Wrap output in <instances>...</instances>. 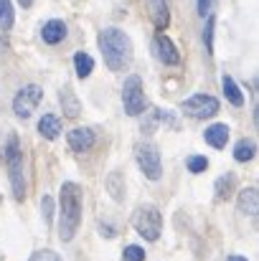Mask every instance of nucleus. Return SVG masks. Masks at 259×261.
<instances>
[{
    "label": "nucleus",
    "instance_id": "4468645a",
    "mask_svg": "<svg viewBox=\"0 0 259 261\" xmlns=\"http://www.w3.org/2000/svg\"><path fill=\"white\" fill-rule=\"evenodd\" d=\"M203 140H206V145H211L214 150H224L226 142H229V127H226L224 122H216V124L206 127Z\"/></svg>",
    "mask_w": 259,
    "mask_h": 261
},
{
    "label": "nucleus",
    "instance_id": "4be33fe9",
    "mask_svg": "<svg viewBox=\"0 0 259 261\" xmlns=\"http://www.w3.org/2000/svg\"><path fill=\"white\" fill-rule=\"evenodd\" d=\"M214 28H216V15L208 13L206 15V25H203V43H206V54H214Z\"/></svg>",
    "mask_w": 259,
    "mask_h": 261
},
{
    "label": "nucleus",
    "instance_id": "6ab92c4d",
    "mask_svg": "<svg viewBox=\"0 0 259 261\" xmlns=\"http://www.w3.org/2000/svg\"><path fill=\"white\" fill-rule=\"evenodd\" d=\"M74 69H77V76H79V79H89L91 71H94V59H91L86 51L74 54Z\"/></svg>",
    "mask_w": 259,
    "mask_h": 261
},
{
    "label": "nucleus",
    "instance_id": "cd10ccee",
    "mask_svg": "<svg viewBox=\"0 0 259 261\" xmlns=\"http://www.w3.org/2000/svg\"><path fill=\"white\" fill-rule=\"evenodd\" d=\"M211 5H214V0H196V10H198V15L206 18V15L211 13Z\"/></svg>",
    "mask_w": 259,
    "mask_h": 261
},
{
    "label": "nucleus",
    "instance_id": "f8f14e48",
    "mask_svg": "<svg viewBox=\"0 0 259 261\" xmlns=\"http://www.w3.org/2000/svg\"><path fill=\"white\" fill-rule=\"evenodd\" d=\"M66 33H69V31H66V23L59 20V18L43 23V28H41V38H43V43H49V46H59V43L66 38Z\"/></svg>",
    "mask_w": 259,
    "mask_h": 261
},
{
    "label": "nucleus",
    "instance_id": "dca6fc26",
    "mask_svg": "<svg viewBox=\"0 0 259 261\" xmlns=\"http://www.w3.org/2000/svg\"><path fill=\"white\" fill-rule=\"evenodd\" d=\"M221 87H224V96H226L229 104H234V107H244V91L239 89V84H237L229 74L221 76Z\"/></svg>",
    "mask_w": 259,
    "mask_h": 261
},
{
    "label": "nucleus",
    "instance_id": "aec40b11",
    "mask_svg": "<svg viewBox=\"0 0 259 261\" xmlns=\"http://www.w3.org/2000/svg\"><path fill=\"white\" fill-rule=\"evenodd\" d=\"M107 190L112 193V198H114V200H122V193H125V180H122V173H120V170L109 173V177H107Z\"/></svg>",
    "mask_w": 259,
    "mask_h": 261
},
{
    "label": "nucleus",
    "instance_id": "423d86ee",
    "mask_svg": "<svg viewBox=\"0 0 259 261\" xmlns=\"http://www.w3.org/2000/svg\"><path fill=\"white\" fill-rule=\"evenodd\" d=\"M135 160L140 165L143 175L148 180H160L163 177V163H160V152L153 142H140L135 147Z\"/></svg>",
    "mask_w": 259,
    "mask_h": 261
},
{
    "label": "nucleus",
    "instance_id": "c85d7f7f",
    "mask_svg": "<svg viewBox=\"0 0 259 261\" xmlns=\"http://www.w3.org/2000/svg\"><path fill=\"white\" fill-rule=\"evenodd\" d=\"M226 261H247V259H244V256H239V254H234V256H229Z\"/></svg>",
    "mask_w": 259,
    "mask_h": 261
},
{
    "label": "nucleus",
    "instance_id": "a211bd4d",
    "mask_svg": "<svg viewBox=\"0 0 259 261\" xmlns=\"http://www.w3.org/2000/svg\"><path fill=\"white\" fill-rule=\"evenodd\" d=\"M254 155H257L254 140H239L237 142V147H234V160L237 163H249V160H254Z\"/></svg>",
    "mask_w": 259,
    "mask_h": 261
},
{
    "label": "nucleus",
    "instance_id": "2eb2a0df",
    "mask_svg": "<svg viewBox=\"0 0 259 261\" xmlns=\"http://www.w3.org/2000/svg\"><path fill=\"white\" fill-rule=\"evenodd\" d=\"M38 132L46 140H59V135H61V119L56 114H43L38 119Z\"/></svg>",
    "mask_w": 259,
    "mask_h": 261
},
{
    "label": "nucleus",
    "instance_id": "c756f323",
    "mask_svg": "<svg viewBox=\"0 0 259 261\" xmlns=\"http://www.w3.org/2000/svg\"><path fill=\"white\" fill-rule=\"evenodd\" d=\"M18 3H20L23 8H31V5H33V0H18Z\"/></svg>",
    "mask_w": 259,
    "mask_h": 261
},
{
    "label": "nucleus",
    "instance_id": "39448f33",
    "mask_svg": "<svg viewBox=\"0 0 259 261\" xmlns=\"http://www.w3.org/2000/svg\"><path fill=\"white\" fill-rule=\"evenodd\" d=\"M122 107L130 117H140L145 112V89H143V79L137 74H130L125 79L122 87Z\"/></svg>",
    "mask_w": 259,
    "mask_h": 261
},
{
    "label": "nucleus",
    "instance_id": "f257e3e1",
    "mask_svg": "<svg viewBox=\"0 0 259 261\" xmlns=\"http://www.w3.org/2000/svg\"><path fill=\"white\" fill-rule=\"evenodd\" d=\"M99 51L109 71H125L132 64V41L120 28H104L99 33Z\"/></svg>",
    "mask_w": 259,
    "mask_h": 261
},
{
    "label": "nucleus",
    "instance_id": "b1692460",
    "mask_svg": "<svg viewBox=\"0 0 259 261\" xmlns=\"http://www.w3.org/2000/svg\"><path fill=\"white\" fill-rule=\"evenodd\" d=\"M231 185H234V175L229 173V175H224V177H219V182H216V198L219 200H224V198H229L231 193Z\"/></svg>",
    "mask_w": 259,
    "mask_h": 261
},
{
    "label": "nucleus",
    "instance_id": "412c9836",
    "mask_svg": "<svg viewBox=\"0 0 259 261\" xmlns=\"http://www.w3.org/2000/svg\"><path fill=\"white\" fill-rule=\"evenodd\" d=\"M13 23H15L13 3L10 0H0V31H10Z\"/></svg>",
    "mask_w": 259,
    "mask_h": 261
},
{
    "label": "nucleus",
    "instance_id": "9d476101",
    "mask_svg": "<svg viewBox=\"0 0 259 261\" xmlns=\"http://www.w3.org/2000/svg\"><path fill=\"white\" fill-rule=\"evenodd\" d=\"M66 142H69V147H72L74 152H89V150L94 147L97 137H94V132H91L89 127H77V129H72V132L66 135Z\"/></svg>",
    "mask_w": 259,
    "mask_h": 261
},
{
    "label": "nucleus",
    "instance_id": "bb28decb",
    "mask_svg": "<svg viewBox=\"0 0 259 261\" xmlns=\"http://www.w3.org/2000/svg\"><path fill=\"white\" fill-rule=\"evenodd\" d=\"M41 213H43V221L51 223V218H54V200L49 195H43V200H41Z\"/></svg>",
    "mask_w": 259,
    "mask_h": 261
},
{
    "label": "nucleus",
    "instance_id": "20e7f679",
    "mask_svg": "<svg viewBox=\"0 0 259 261\" xmlns=\"http://www.w3.org/2000/svg\"><path fill=\"white\" fill-rule=\"evenodd\" d=\"M132 226L145 241H158L163 231V216L155 205H140L132 216Z\"/></svg>",
    "mask_w": 259,
    "mask_h": 261
},
{
    "label": "nucleus",
    "instance_id": "5701e85b",
    "mask_svg": "<svg viewBox=\"0 0 259 261\" xmlns=\"http://www.w3.org/2000/svg\"><path fill=\"white\" fill-rule=\"evenodd\" d=\"M185 168H188V173H193V175L206 173V170H208V158H203V155H191V158L185 160Z\"/></svg>",
    "mask_w": 259,
    "mask_h": 261
},
{
    "label": "nucleus",
    "instance_id": "a878e982",
    "mask_svg": "<svg viewBox=\"0 0 259 261\" xmlns=\"http://www.w3.org/2000/svg\"><path fill=\"white\" fill-rule=\"evenodd\" d=\"M28 261H61V256L56 251H51V249H43V251H33Z\"/></svg>",
    "mask_w": 259,
    "mask_h": 261
},
{
    "label": "nucleus",
    "instance_id": "ddd939ff",
    "mask_svg": "<svg viewBox=\"0 0 259 261\" xmlns=\"http://www.w3.org/2000/svg\"><path fill=\"white\" fill-rule=\"evenodd\" d=\"M237 208L242 216H257L259 211V193L257 188H242L237 195Z\"/></svg>",
    "mask_w": 259,
    "mask_h": 261
},
{
    "label": "nucleus",
    "instance_id": "393cba45",
    "mask_svg": "<svg viewBox=\"0 0 259 261\" xmlns=\"http://www.w3.org/2000/svg\"><path fill=\"white\" fill-rule=\"evenodd\" d=\"M122 261H145V249L143 246H125L122 251Z\"/></svg>",
    "mask_w": 259,
    "mask_h": 261
},
{
    "label": "nucleus",
    "instance_id": "9b49d317",
    "mask_svg": "<svg viewBox=\"0 0 259 261\" xmlns=\"http://www.w3.org/2000/svg\"><path fill=\"white\" fill-rule=\"evenodd\" d=\"M148 10H150V18L158 28V33H163L168 25H171V10H168V0H145Z\"/></svg>",
    "mask_w": 259,
    "mask_h": 261
},
{
    "label": "nucleus",
    "instance_id": "f03ea898",
    "mask_svg": "<svg viewBox=\"0 0 259 261\" xmlns=\"http://www.w3.org/2000/svg\"><path fill=\"white\" fill-rule=\"evenodd\" d=\"M82 226V188L77 182L61 185V213H59V239L69 244Z\"/></svg>",
    "mask_w": 259,
    "mask_h": 261
},
{
    "label": "nucleus",
    "instance_id": "6e6552de",
    "mask_svg": "<svg viewBox=\"0 0 259 261\" xmlns=\"http://www.w3.org/2000/svg\"><path fill=\"white\" fill-rule=\"evenodd\" d=\"M219 99L211 96V94H193L183 101V112L191 114L193 119H208V117H216L219 114Z\"/></svg>",
    "mask_w": 259,
    "mask_h": 261
},
{
    "label": "nucleus",
    "instance_id": "f3484780",
    "mask_svg": "<svg viewBox=\"0 0 259 261\" xmlns=\"http://www.w3.org/2000/svg\"><path fill=\"white\" fill-rule=\"evenodd\" d=\"M59 101H61V107H64V114L66 117H79L82 114V104H79V99H77V94L72 91L69 87H64L59 91Z\"/></svg>",
    "mask_w": 259,
    "mask_h": 261
},
{
    "label": "nucleus",
    "instance_id": "1a4fd4ad",
    "mask_svg": "<svg viewBox=\"0 0 259 261\" xmlns=\"http://www.w3.org/2000/svg\"><path fill=\"white\" fill-rule=\"evenodd\" d=\"M153 54H155V59L163 61L166 66H178V64H180V54H178L175 43H173L166 33H155V38H153Z\"/></svg>",
    "mask_w": 259,
    "mask_h": 261
},
{
    "label": "nucleus",
    "instance_id": "7ed1b4c3",
    "mask_svg": "<svg viewBox=\"0 0 259 261\" xmlns=\"http://www.w3.org/2000/svg\"><path fill=\"white\" fill-rule=\"evenodd\" d=\"M5 165H8V177H10V188L15 200H23L26 195V177H23V150L15 135L8 137L5 145Z\"/></svg>",
    "mask_w": 259,
    "mask_h": 261
},
{
    "label": "nucleus",
    "instance_id": "0eeeda50",
    "mask_svg": "<svg viewBox=\"0 0 259 261\" xmlns=\"http://www.w3.org/2000/svg\"><path fill=\"white\" fill-rule=\"evenodd\" d=\"M41 99H43V89L38 87V84H26L23 89H18V94L13 96V112H15V117L18 119H28L36 112V107L41 104Z\"/></svg>",
    "mask_w": 259,
    "mask_h": 261
}]
</instances>
